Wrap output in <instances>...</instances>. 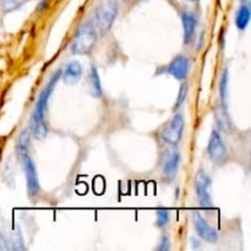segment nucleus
<instances>
[{
    "mask_svg": "<svg viewBox=\"0 0 251 251\" xmlns=\"http://www.w3.org/2000/svg\"><path fill=\"white\" fill-rule=\"evenodd\" d=\"M97 42V32L91 23H85L77 30L72 42L71 50L74 54H87Z\"/></svg>",
    "mask_w": 251,
    "mask_h": 251,
    "instance_id": "f257e3e1",
    "label": "nucleus"
},
{
    "mask_svg": "<svg viewBox=\"0 0 251 251\" xmlns=\"http://www.w3.org/2000/svg\"><path fill=\"white\" fill-rule=\"evenodd\" d=\"M118 15V4L115 0H102L96 9V20L99 31L106 33L111 30Z\"/></svg>",
    "mask_w": 251,
    "mask_h": 251,
    "instance_id": "f03ea898",
    "label": "nucleus"
},
{
    "mask_svg": "<svg viewBox=\"0 0 251 251\" xmlns=\"http://www.w3.org/2000/svg\"><path fill=\"white\" fill-rule=\"evenodd\" d=\"M207 152H208L209 160L217 165H223L228 160V150H227V146L224 145L218 131L213 130L211 133Z\"/></svg>",
    "mask_w": 251,
    "mask_h": 251,
    "instance_id": "7ed1b4c3",
    "label": "nucleus"
},
{
    "mask_svg": "<svg viewBox=\"0 0 251 251\" xmlns=\"http://www.w3.org/2000/svg\"><path fill=\"white\" fill-rule=\"evenodd\" d=\"M60 75H62V71H60V70H58V71L53 75L52 79L49 80V82L47 84V86L45 87V90L42 91V93H41L37 104H36L35 115H33V121H35V124L45 121V113H46V109H47L48 101H49L50 94H52V92H53V90H54L55 85H57L58 80L60 79Z\"/></svg>",
    "mask_w": 251,
    "mask_h": 251,
    "instance_id": "20e7f679",
    "label": "nucleus"
},
{
    "mask_svg": "<svg viewBox=\"0 0 251 251\" xmlns=\"http://www.w3.org/2000/svg\"><path fill=\"white\" fill-rule=\"evenodd\" d=\"M209 186H211L209 177L205 173V170H199L196 178H195V190H196V195L200 205L204 208H211L212 207L211 195L208 192Z\"/></svg>",
    "mask_w": 251,
    "mask_h": 251,
    "instance_id": "39448f33",
    "label": "nucleus"
},
{
    "mask_svg": "<svg viewBox=\"0 0 251 251\" xmlns=\"http://www.w3.org/2000/svg\"><path fill=\"white\" fill-rule=\"evenodd\" d=\"M183 131H184V116L182 113H177L174 118L172 119V121L168 124L167 128L164 129L162 136L168 143L177 145L182 138Z\"/></svg>",
    "mask_w": 251,
    "mask_h": 251,
    "instance_id": "423d86ee",
    "label": "nucleus"
},
{
    "mask_svg": "<svg viewBox=\"0 0 251 251\" xmlns=\"http://www.w3.org/2000/svg\"><path fill=\"white\" fill-rule=\"evenodd\" d=\"M23 169H25V177H26V184H27L28 195L31 197L36 196L40 192V182H38L37 170H36L35 163H33L32 158L25 153L23 155Z\"/></svg>",
    "mask_w": 251,
    "mask_h": 251,
    "instance_id": "0eeeda50",
    "label": "nucleus"
},
{
    "mask_svg": "<svg viewBox=\"0 0 251 251\" xmlns=\"http://www.w3.org/2000/svg\"><path fill=\"white\" fill-rule=\"evenodd\" d=\"M194 227L200 238L204 239L207 243H217L218 233L199 213L194 214Z\"/></svg>",
    "mask_w": 251,
    "mask_h": 251,
    "instance_id": "6e6552de",
    "label": "nucleus"
},
{
    "mask_svg": "<svg viewBox=\"0 0 251 251\" xmlns=\"http://www.w3.org/2000/svg\"><path fill=\"white\" fill-rule=\"evenodd\" d=\"M190 70V62L184 55H178L168 65V72L177 80H185Z\"/></svg>",
    "mask_w": 251,
    "mask_h": 251,
    "instance_id": "1a4fd4ad",
    "label": "nucleus"
},
{
    "mask_svg": "<svg viewBox=\"0 0 251 251\" xmlns=\"http://www.w3.org/2000/svg\"><path fill=\"white\" fill-rule=\"evenodd\" d=\"M63 80L68 85H75L82 76V68L79 62H70L63 71Z\"/></svg>",
    "mask_w": 251,
    "mask_h": 251,
    "instance_id": "9d476101",
    "label": "nucleus"
},
{
    "mask_svg": "<svg viewBox=\"0 0 251 251\" xmlns=\"http://www.w3.org/2000/svg\"><path fill=\"white\" fill-rule=\"evenodd\" d=\"M182 21L183 28H184V42L189 43L192 36H194L195 28H196V16L192 13H190V11H184L182 14Z\"/></svg>",
    "mask_w": 251,
    "mask_h": 251,
    "instance_id": "9b49d317",
    "label": "nucleus"
},
{
    "mask_svg": "<svg viewBox=\"0 0 251 251\" xmlns=\"http://www.w3.org/2000/svg\"><path fill=\"white\" fill-rule=\"evenodd\" d=\"M179 164H180L179 152H177V151L170 152L169 157L167 158L164 165H163V173H164V175L168 178V179H173V178L177 175L178 169H179Z\"/></svg>",
    "mask_w": 251,
    "mask_h": 251,
    "instance_id": "f8f14e48",
    "label": "nucleus"
},
{
    "mask_svg": "<svg viewBox=\"0 0 251 251\" xmlns=\"http://www.w3.org/2000/svg\"><path fill=\"white\" fill-rule=\"evenodd\" d=\"M214 118H216L217 125L221 131L228 133L230 130V120H229L228 113H227L226 104H219L216 109H214Z\"/></svg>",
    "mask_w": 251,
    "mask_h": 251,
    "instance_id": "ddd939ff",
    "label": "nucleus"
},
{
    "mask_svg": "<svg viewBox=\"0 0 251 251\" xmlns=\"http://www.w3.org/2000/svg\"><path fill=\"white\" fill-rule=\"evenodd\" d=\"M90 92L93 97L96 98H101L102 97V86H101V80H99L98 71H97L96 67H92L90 70Z\"/></svg>",
    "mask_w": 251,
    "mask_h": 251,
    "instance_id": "4468645a",
    "label": "nucleus"
},
{
    "mask_svg": "<svg viewBox=\"0 0 251 251\" xmlns=\"http://www.w3.org/2000/svg\"><path fill=\"white\" fill-rule=\"evenodd\" d=\"M250 8L246 4H243V5L239 8L238 13H236V18H235V23L236 27L239 30H245L246 26L249 25V21H250Z\"/></svg>",
    "mask_w": 251,
    "mask_h": 251,
    "instance_id": "2eb2a0df",
    "label": "nucleus"
},
{
    "mask_svg": "<svg viewBox=\"0 0 251 251\" xmlns=\"http://www.w3.org/2000/svg\"><path fill=\"white\" fill-rule=\"evenodd\" d=\"M30 140H31V131L30 129H26L21 133L20 137L18 141V152L20 155H25L27 153L28 146H30Z\"/></svg>",
    "mask_w": 251,
    "mask_h": 251,
    "instance_id": "dca6fc26",
    "label": "nucleus"
},
{
    "mask_svg": "<svg viewBox=\"0 0 251 251\" xmlns=\"http://www.w3.org/2000/svg\"><path fill=\"white\" fill-rule=\"evenodd\" d=\"M228 82H229L228 70L226 69L223 71V74H222L221 84H219V94H221L222 104L227 103V97H228Z\"/></svg>",
    "mask_w": 251,
    "mask_h": 251,
    "instance_id": "f3484780",
    "label": "nucleus"
},
{
    "mask_svg": "<svg viewBox=\"0 0 251 251\" xmlns=\"http://www.w3.org/2000/svg\"><path fill=\"white\" fill-rule=\"evenodd\" d=\"M27 0H1L0 1V6L4 13H11V11L16 10V9L21 8Z\"/></svg>",
    "mask_w": 251,
    "mask_h": 251,
    "instance_id": "a211bd4d",
    "label": "nucleus"
},
{
    "mask_svg": "<svg viewBox=\"0 0 251 251\" xmlns=\"http://www.w3.org/2000/svg\"><path fill=\"white\" fill-rule=\"evenodd\" d=\"M156 214H157L156 226H157L158 228H164L168 224V222H169V212H168L167 209H157Z\"/></svg>",
    "mask_w": 251,
    "mask_h": 251,
    "instance_id": "6ab92c4d",
    "label": "nucleus"
},
{
    "mask_svg": "<svg viewBox=\"0 0 251 251\" xmlns=\"http://www.w3.org/2000/svg\"><path fill=\"white\" fill-rule=\"evenodd\" d=\"M33 134H35V137L37 138V140H43V138L47 136L48 128H47V125L45 124V121H42V123L35 124Z\"/></svg>",
    "mask_w": 251,
    "mask_h": 251,
    "instance_id": "aec40b11",
    "label": "nucleus"
},
{
    "mask_svg": "<svg viewBox=\"0 0 251 251\" xmlns=\"http://www.w3.org/2000/svg\"><path fill=\"white\" fill-rule=\"evenodd\" d=\"M186 96H187V85L183 84L182 87H180V90H179V94H178L177 103H175V109H178L179 107H182V104L184 103L185 99H186Z\"/></svg>",
    "mask_w": 251,
    "mask_h": 251,
    "instance_id": "412c9836",
    "label": "nucleus"
},
{
    "mask_svg": "<svg viewBox=\"0 0 251 251\" xmlns=\"http://www.w3.org/2000/svg\"><path fill=\"white\" fill-rule=\"evenodd\" d=\"M169 248H170V241H169V239L167 238V236H163L162 239H160V245H158V250H163V251H165V250H169Z\"/></svg>",
    "mask_w": 251,
    "mask_h": 251,
    "instance_id": "4be33fe9",
    "label": "nucleus"
},
{
    "mask_svg": "<svg viewBox=\"0 0 251 251\" xmlns=\"http://www.w3.org/2000/svg\"><path fill=\"white\" fill-rule=\"evenodd\" d=\"M243 1V4H246V5H249V3H250L251 0H241Z\"/></svg>",
    "mask_w": 251,
    "mask_h": 251,
    "instance_id": "5701e85b",
    "label": "nucleus"
},
{
    "mask_svg": "<svg viewBox=\"0 0 251 251\" xmlns=\"http://www.w3.org/2000/svg\"><path fill=\"white\" fill-rule=\"evenodd\" d=\"M189 1H199V0H189Z\"/></svg>",
    "mask_w": 251,
    "mask_h": 251,
    "instance_id": "b1692460",
    "label": "nucleus"
}]
</instances>
